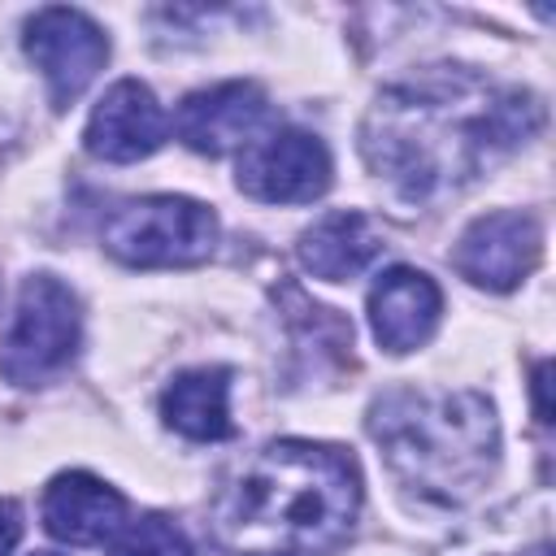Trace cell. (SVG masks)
Segmentation results:
<instances>
[{
	"label": "cell",
	"instance_id": "8fae6325",
	"mask_svg": "<svg viewBox=\"0 0 556 556\" xmlns=\"http://www.w3.org/2000/svg\"><path fill=\"white\" fill-rule=\"evenodd\" d=\"M443 313V295L434 287L430 274L413 269V265H391L374 278L369 287V321H374V339L387 352H413L421 348Z\"/></svg>",
	"mask_w": 556,
	"mask_h": 556
},
{
	"label": "cell",
	"instance_id": "7c38bea8",
	"mask_svg": "<svg viewBox=\"0 0 556 556\" xmlns=\"http://www.w3.org/2000/svg\"><path fill=\"white\" fill-rule=\"evenodd\" d=\"M43 526L61 543L96 547L126 526V500L96 473L70 469L56 473L43 491Z\"/></svg>",
	"mask_w": 556,
	"mask_h": 556
},
{
	"label": "cell",
	"instance_id": "9a60e30c",
	"mask_svg": "<svg viewBox=\"0 0 556 556\" xmlns=\"http://www.w3.org/2000/svg\"><path fill=\"white\" fill-rule=\"evenodd\" d=\"M109 556H191V543H187L182 526H174L161 513H148L139 521H126L113 534Z\"/></svg>",
	"mask_w": 556,
	"mask_h": 556
},
{
	"label": "cell",
	"instance_id": "52a82bcc",
	"mask_svg": "<svg viewBox=\"0 0 556 556\" xmlns=\"http://www.w3.org/2000/svg\"><path fill=\"white\" fill-rule=\"evenodd\" d=\"M330 152L308 130H269L239 156V187L265 204H308L330 187Z\"/></svg>",
	"mask_w": 556,
	"mask_h": 556
},
{
	"label": "cell",
	"instance_id": "5b68a950",
	"mask_svg": "<svg viewBox=\"0 0 556 556\" xmlns=\"http://www.w3.org/2000/svg\"><path fill=\"white\" fill-rule=\"evenodd\" d=\"M78 334H83L78 295L52 274H30L0 334V374L17 387L48 382L74 361Z\"/></svg>",
	"mask_w": 556,
	"mask_h": 556
},
{
	"label": "cell",
	"instance_id": "277c9868",
	"mask_svg": "<svg viewBox=\"0 0 556 556\" xmlns=\"http://www.w3.org/2000/svg\"><path fill=\"white\" fill-rule=\"evenodd\" d=\"M104 248L135 269L200 265L213 256L217 217L191 195H143L117 204L100 226Z\"/></svg>",
	"mask_w": 556,
	"mask_h": 556
},
{
	"label": "cell",
	"instance_id": "3957f363",
	"mask_svg": "<svg viewBox=\"0 0 556 556\" xmlns=\"http://www.w3.org/2000/svg\"><path fill=\"white\" fill-rule=\"evenodd\" d=\"M369 434L404 486L434 504H465L500 456L495 408L473 391H387L369 408Z\"/></svg>",
	"mask_w": 556,
	"mask_h": 556
},
{
	"label": "cell",
	"instance_id": "4fadbf2b",
	"mask_svg": "<svg viewBox=\"0 0 556 556\" xmlns=\"http://www.w3.org/2000/svg\"><path fill=\"white\" fill-rule=\"evenodd\" d=\"M300 265L313 278L326 282H348L356 274H365L378 252H382V235L365 213H326L317 226H308L300 235Z\"/></svg>",
	"mask_w": 556,
	"mask_h": 556
},
{
	"label": "cell",
	"instance_id": "ba28073f",
	"mask_svg": "<svg viewBox=\"0 0 556 556\" xmlns=\"http://www.w3.org/2000/svg\"><path fill=\"white\" fill-rule=\"evenodd\" d=\"M543 252V230L530 213H486L469 222V230L452 248V265L460 278L486 291H513Z\"/></svg>",
	"mask_w": 556,
	"mask_h": 556
},
{
	"label": "cell",
	"instance_id": "5bb4252c",
	"mask_svg": "<svg viewBox=\"0 0 556 556\" xmlns=\"http://www.w3.org/2000/svg\"><path fill=\"white\" fill-rule=\"evenodd\" d=\"M226 395H230V369H222V365L182 369L161 395V417L169 430H178L195 443L230 439L235 421H230Z\"/></svg>",
	"mask_w": 556,
	"mask_h": 556
},
{
	"label": "cell",
	"instance_id": "2e32d148",
	"mask_svg": "<svg viewBox=\"0 0 556 556\" xmlns=\"http://www.w3.org/2000/svg\"><path fill=\"white\" fill-rule=\"evenodd\" d=\"M17 539H22V513L13 500H0V556H9Z\"/></svg>",
	"mask_w": 556,
	"mask_h": 556
},
{
	"label": "cell",
	"instance_id": "ac0fdd59",
	"mask_svg": "<svg viewBox=\"0 0 556 556\" xmlns=\"http://www.w3.org/2000/svg\"><path fill=\"white\" fill-rule=\"evenodd\" d=\"M35 556H61V552H35Z\"/></svg>",
	"mask_w": 556,
	"mask_h": 556
},
{
	"label": "cell",
	"instance_id": "7a4b0ae2",
	"mask_svg": "<svg viewBox=\"0 0 556 556\" xmlns=\"http://www.w3.org/2000/svg\"><path fill=\"white\" fill-rule=\"evenodd\" d=\"M361 513V469L334 443L274 439L230 469L208 534L222 556H334Z\"/></svg>",
	"mask_w": 556,
	"mask_h": 556
},
{
	"label": "cell",
	"instance_id": "30bf717a",
	"mask_svg": "<svg viewBox=\"0 0 556 556\" xmlns=\"http://www.w3.org/2000/svg\"><path fill=\"white\" fill-rule=\"evenodd\" d=\"M165 109L156 104L152 87H143L139 78H122L104 91V100L91 109L83 143L91 156L126 165V161H143L165 143Z\"/></svg>",
	"mask_w": 556,
	"mask_h": 556
},
{
	"label": "cell",
	"instance_id": "e0dca14e",
	"mask_svg": "<svg viewBox=\"0 0 556 556\" xmlns=\"http://www.w3.org/2000/svg\"><path fill=\"white\" fill-rule=\"evenodd\" d=\"M534 413H539L543 426L552 421V408H547V361H539V369H534Z\"/></svg>",
	"mask_w": 556,
	"mask_h": 556
},
{
	"label": "cell",
	"instance_id": "6da1fadb",
	"mask_svg": "<svg viewBox=\"0 0 556 556\" xmlns=\"http://www.w3.org/2000/svg\"><path fill=\"white\" fill-rule=\"evenodd\" d=\"M543 126L539 96L478 74L434 70L378 96L361 126V152L408 200H434L473 182Z\"/></svg>",
	"mask_w": 556,
	"mask_h": 556
},
{
	"label": "cell",
	"instance_id": "8992f818",
	"mask_svg": "<svg viewBox=\"0 0 556 556\" xmlns=\"http://www.w3.org/2000/svg\"><path fill=\"white\" fill-rule=\"evenodd\" d=\"M22 48L35 61V70L48 78V91H52L56 109L74 104L109 61V35L87 13L61 9V4L39 9L26 22Z\"/></svg>",
	"mask_w": 556,
	"mask_h": 556
},
{
	"label": "cell",
	"instance_id": "9c48e42d",
	"mask_svg": "<svg viewBox=\"0 0 556 556\" xmlns=\"http://www.w3.org/2000/svg\"><path fill=\"white\" fill-rule=\"evenodd\" d=\"M265 122H269V100L256 83L243 78L191 91L178 104V139L204 156H226L235 148H248Z\"/></svg>",
	"mask_w": 556,
	"mask_h": 556
}]
</instances>
